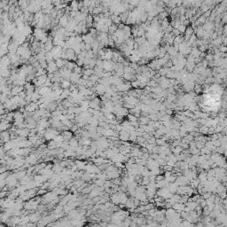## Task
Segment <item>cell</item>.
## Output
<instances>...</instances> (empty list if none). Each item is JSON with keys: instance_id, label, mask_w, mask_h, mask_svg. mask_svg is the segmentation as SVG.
I'll return each instance as SVG.
<instances>
[{"instance_id": "6da1fadb", "label": "cell", "mask_w": 227, "mask_h": 227, "mask_svg": "<svg viewBox=\"0 0 227 227\" xmlns=\"http://www.w3.org/2000/svg\"><path fill=\"white\" fill-rule=\"evenodd\" d=\"M58 135H59V131H55L54 129H49V130L46 131L44 138H45L46 140H51V139H55Z\"/></svg>"}, {"instance_id": "7a4b0ae2", "label": "cell", "mask_w": 227, "mask_h": 227, "mask_svg": "<svg viewBox=\"0 0 227 227\" xmlns=\"http://www.w3.org/2000/svg\"><path fill=\"white\" fill-rule=\"evenodd\" d=\"M125 100V102L128 103V104H131V105L132 106H136L138 103H139V100L135 98V97H132V96H126L124 97V99H123Z\"/></svg>"}, {"instance_id": "3957f363", "label": "cell", "mask_w": 227, "mask_h": 227, "mask_svg": "<svg viewBox=\"0 0 227 227\" xmlns=\"http://www.w3.org/2000/svg\"><path fill=\"white\" fill-rule=\"evenodd\" d=\"M22 90H23V87L22 86H14V87H13L11 90V92H12V96H18V95H20L21 92H22Z\"/></svg>"}, {"instance_id": "277c9868", "label": "cell", "mask_w": 227, "mask_h": 227, "mask_svg": "<svg viewBox=\"0 0 227 227\" xmlns=\"http://www.w3.org/2000/svg\"><path fill=\"white\" fill-rule=\"evenodd\" d=\"M37 107H38L37 103H36V102H31L30 104H28V105L25 107L26 112H28V113H32V112H35V111L37 110Z\"/></svg>"}, {"instance_id": "5b68a950", "label": "cell", "mask_w": 227, "mask_h": 227, "mask_svg": "<svg viewBox=\"0 0 227 227\" xmlns=\"http://www.w3.org/2000/svg\"><path fill=\"white\" fill-rule=\"evenodd\" d=\"M58 69V67H57L56 63L52 61V62L49 63L48 64V68H47V71L49 72V74H54L55 72Z\"/></svg>"}, {"instance_id": "8992f818", "label": "cell", "mask_w": 227, "mask_h": 227, "mask_svg": "<svg viewBox=\"0 0 227 227\" xmlns=\"http://www.w3.org/2000/svg\"><path fill=\"white\" fill-rule=\"evenodd\" d=\"M16 134L24 138V137L29 136V131H28V129H18L17 131H16Z\"/></svg>"}, {"instance_id": "52a82bcc", "label": "cell", "mask_w": 227, "mask_h": 227, "mask_svg": "<svg viewBox=\"0 0 227 227\" xmlns=\"http://www.w3.org/2000/svg\"><path fill=\"white\" fill-rule=\"evenodd\" d=\"M34 180L35 182H37V184H43V183H44V182L47 180V178H46L44 176H43V175H37V176H35L34 177ZM41 185V184H40Z\"/></svg>"}, {"instance_id": "ba28073f", "label": "cell", "mask_w": 227, "mask_h": 227, "mask_svg": "<svg viewBox=\"0 0 227 227\" xmlns=\"http://www.w3.org/2000/svg\"><path fill=\"white\" fill-rule=\"evenodd\" d=\"M68 22H69V20H68V16L67 15H63L62 17L60 19V25L61 26V28H66L67 26H68Z\"/></svg>"}, {"instance_id": "9c48e42d", "label": "cell", "mask_w": 227, "mask_h": 227, "mask_svg": "<svg viewBox=\"0 0 227 227\" xmlns=\"http://www.w3.org/2000/svg\"><path fill=\"white\" fill-rule=\"evenodd\" d=\"M81 79V75L80 74H76V73H72L70 76V81L74 83H78L79 80Z\"/></svg>"}, {"instance_id": "30bf717a", "label": "cell", "mask_w": 227, "mask_h": 227, "mask_svg": "<svg viewBox=\"0 0 227 227\" xmlns=\"http://www.w3.org/2000/svg\"><path fill=\"white\" fill-rule=\"evenodd\" d=\"M12 75V72H10L9 68H4V69H1V76L3 78H6L9 77Z\"/></svg>"}, {"instance_id": "8fae6325", "label": "cell", "mask_w": 227, "mask_h": 227, "mask_svg": "<svg viewBox=\"0 0 227 227\" xmlns=\"http://www.w3.org/2000/svg\"><path fill=\"white\" fill-rule=\"evenodd\" d=\"M199 205L197 202H188L187 203H186V207L189 208V209L191 210V211H193V210H195V208L197 207H198Z\"/></svg>"}, {"instance_id": "7c38bea8", "label": "cell", "mask_w": 227, "mask_h": 227, "mask_svg": "<svg viewBox=\"0 0 227 227\" xmlns=\"http://www.w3.org/2000/svg\"><path fill=\"white\" fill-rule=\"evenodd\" d=\"M62 136L64 138V140H70L72 138V131H64L62 132Z\"/></svg>"}, {"instance_id": "4fadbf2b", "label": "cell", "mask_w": 227, "mask_h": 227, "mask_svg": "<svg viewBox=\"0 0 227 227\" xmlns=\"http://www.w3.org/2000/svg\"><path fill=\"white\" fill-rule=\"evenodd\" d=\"M41 220V216H40L39 213H36V214H32L30 216V221L32 223H36L37 221H40Z\"/></svg>"}, {"instance_id": "5bb4252c", "label": "cell", "mask_w": 227, "mask_h": 227, "mask_svg": "<svg viewBox=\"0 0 227 227\" xmlns=\"http://www.w3.org/2000/svg\"><path fill=\"white\" fill-rule=\"evenodd\" d=\"M76 165L77 166V169L81 170H86V167H87V166H86V163L82 162V161H77V162H76Z\"/></svg>"}, {"instance_id": "9a60e30c", "label": "cell", "mask_w": 227, "mask_h": 227, "mask_svg": "<svg viewBox=\"0 0 227 227\" xmlns=\"http://www.w3.org/2000/svg\"><path fill=\"white\" fill-rule=\"evenodd\" d=\"M129 59H130V60H131L132 63H136V62H139L141 58H140L138 54H132V55H131V56L129 57Z\"/></svg>"}, {"instance_id": "2e32d148", "label": "cell", "mask_w": 227, "mask_h": 227, "mask_svg": "<svg viewBox=\"0 0 227 227\" xmlns=\"http://www.w3.org/2000/svg\"><path fill=\"white\" fill-rule=\"evenodd\" d=\"M9 128H10V124L8 122H6V121H2V122H1V131H6Z\"/></svg>"}, {"instance_id": "e0dca14e", "label": "cell", "mask_w": 227, "mask_h": 227, "mask_svg": "<svg viewBox=\"0 0 227 227\" xmlns=\"http://www.w3.org/2000/svg\"><path fill=\"white\" fill-rule=\"evenodd\" d=\"M118 30V25H116V24H113V25L111 26V27H109V32L108 33H110L111 35H114L115 32Z\"/></svg>"}, {"instance_id": "ac0fdd59", "label": "cell", "mask_w": 227, "mask_h": 227, "mask_svg": "<svg viewBox=\"0 0 227 227\" xmlns=\"http://www.w3.org/2000/svg\"><path fill=\"white\" fill-rule=\"evenodd\" d=\"M82 73L84 76H91L92 75H94V69H91V68H89V69H85V70L82 71Z\"/></svg>"}, {"instance_id": "d6986e66", "label": "cell", "mask_w": 227, "mask_h": 227, "mask_svg": "<svg viewBox=\"0 0 227 227\" xmlns=\"http://www.w3.org/2000/svg\"><path fill=\"white\" fill-rule=\"evenodd\" d=\"M77 65H76L74 62H72V61H68V64L66 65V68H68V69H69V70H74L75 69V68L76 67Z\"/></svg>"}, {"instance_id": "ffe728a7", "label": "cell", "mask_w": 227, "mask_h": 227, "mask_svg": "<svg viewBox=\"0 0 227 227\" xmlns=\"http://www.w3.org/2000/svg\"><path fill=\"white\" fill-rule=\"evenodd\" d=\"M199 131L202 134H208V127L206 126V125H204V126H202V127H201L199 129Z\"/></svg>"}, {"instance_id": "44dd1931", "label": "cell", "mask_w": 227, "mask_h": 227, "mask_svg": "<svg viewBox=\"0 0 227 227\" xmlns=\"http://www.w3.org/2000/svg\"><path fill=\"white\" fill-rule=\"evenodd\" d=\"M172 152H173L175 154H177V155H179V153L183 152V148H182L180 145H178V146L175 147L174 149H172Z\"/></svg>"}, {"instance_id": "7402d4cb", "label": "cell", "mask_w": 227, "mask_h": 227, "mask_svg": "<svg viewBox=\"0 0 227 227\" xmlns=\"http://www.w3.org/2000/svg\"><path fill=\"white\" fill-rule=\"evenodd\" d=\"M100 79L98 76H96V75H92L91 76H90V78H89V80L90 81H91V82H93L94 83H96V82H99V80Z\"/></svg>"}, {"instance_id": "603a6c76", "label": "cell", "mask_w": 227, "mask_h": 227, "mask_svg": "<svg viewBox=\"0 0 227 227\" xmlns=\"http://www.w3.org/2000/svg\"><path fill=\"white\" fill-rule=\"evenodd\" d=\"M105 182L104 180H101V179H98L96 182H95V184H96L97 186H101V187H103L104 186V184H105Z\"/></svg>"}, {"instance_id": "cb8c5ba5", "label": "cell", "mask_w": 227, "mask_h": 227, "mask_svg": "<svg viewBox=\"0 0 227 227\" xmlns=\"http://www.w3.org/2000/svg\"><path fill=\"white\" fill-rule=\"evenodd\" d=\"M204 30H203V28H198V29H197V36L198 37H202V36H204Z\"/></svg>"}, {"instance_id": "d4e9b609", "label": "cell", "mask_w": 227, "mask_h": 227, "mask_svg": "<svg viewBox=\"0 0 227 227\" xmlns=\"http://www.w3.org/2000/svg\"><path fill=\"white\" fill-rule=\"evenodd\" d=\"M93 57H94V53H93V51H92V50H91V51H87L85 58H86V59H89V60H91Z\"/></svg>"}, {"instance_id": "484cf974", "label": "cell", "mask_w": 227, "mask_h": 227, "mask_svg": "<svg viewBox=\"0 0 227 227\" xmlns=\"http://www.w3.org/2000/svg\"><path fill=\"white\" fill-rule=\"evenodd\" d=\"M178 30L180 33H185V30H186V26H184V24H181L180 27L178 28Z\"/></svg>"}, {"instance_id": "4316f807", "label": "cell", "mask_w": 227, "mask_h": 227, "mask_svg": "<svg viewBox=\"0 0 227 227\" xmlns=\"http://www.w3.org/2000/svg\"><path fill=\"white\" fill-rule=\"evenodd\" d=\"M74 73L81 75V73H82V68H81V67H78V66H76V67L75 68V69H74Z\"/></svg>"}, {"instance_id": "83f0119b", "label": "cell", "mask_w": 227, "mask_h": 227, "mask_svg": "<svg viewBox=\"0 0 227 227\" xmlns=\"http://www.w3.org/2000/svg\"><path fill=\"white\" fill-rule=\"evenodd\" d=\"M45 193H46V189H42V188H41L40 190L37 191V194H38V195H42V194L43 195H44Z\"/></svg>"}, {"instance_id": "f1b7e54d", "label": "cell", "mask_w": 227, "mask_h": 227, "mask_svg": "<svg viewBox=\"0 0 227 227\" xmlns=\"http://www.w3.org/2000/svg\"><path fill=\"white\" fill-rule=\"evenodd\" d=\"M211 195H212V194H211V193H204V194H203V199H204V200H208V199L209 198Z\"/></svg>"}, {"instance_id": "f546056e", "label": "cell", "mask_w": 227, "mask_h": 227, "mask_svg": "<svg viewBox=\"0 0 227 227\" xmlns=\"http://www.w3.org/2000/svg\"><path fill=\"white\" fill-rule=\"evenodd\" d=\"M172 113H173V111L171 110V109H170V108H167V109L165 110V114H168V115L172 114Z\"/></svg>"}, {"instance_id": "4dcf8cb0", "label": "cell", "mask_w": 227, "mask_h": 227, "mask_svg": "<svg viewBox=\"0 0 227 227\" xmlns=\"http://www.w3.org/2000/svg\"><path fill=\"white\" fill-rule=\"evenodd\" d=\"M38 227H45V226H42V225H41V226H38Z\"/></svg>"}]
</instances>
